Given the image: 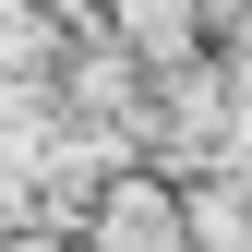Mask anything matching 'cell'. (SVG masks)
I'll return each instance as SVG.
<instances>
[{
	"mask_svg": "<svg viewBox=\"0 0 252 252\" xmlns=\"http://www.w3.org/2000/svg\"><path fill=\"white\" fill-rule=\"evenodd\" d=\"M84 252H192V228H180V204L156 180H108L96 216H84Z\"/></svg>",
	"mask_w": 252,
	"mask_h": 252,
	"instance_id": "6da1fadb",
	"label": "cell"
}]
</instances>
